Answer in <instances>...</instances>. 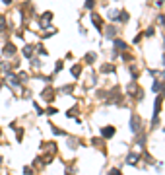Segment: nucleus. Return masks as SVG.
Listing matches in <instances>:
<instances>
[{"label": "nucleus", "instance_id": "20", "mask_svg": "<svg viewBox=\"0 0 165 175\" xmlns=\"http://www.w3.org/2000/svg\"><path fill=\"white\" fill-rule=\"evenodd\" d=\"M2 2H6V4H12V0H2Z\"/></svg>", "mask_w": 165, "mask_h": 175}, {"label": "nucleus", "instance_id": "16", "mask_svg": "<svg viewBox=\"0 0 165 175\" xmlns=\"http://www.w3.org/2000/svg\"><path fill=\"white\" fill-rule=\"evenodd\" d=\"M51 18H53V14H51V12L43 14V21H45V20H51ZM43 25H47V24H43Z\"/></svg>", "mask_w": 165, "mask_h": 175}, {"label": "nucleus", "instance_id": "7", "mask_svg": "<svg viewBox=\"0 0 165 175\" xmlns=\"http://www.w3.org/2000/svg\"><path fill=\"white\" fill-rule=\"evenodd\" d=\"M101 72H103V74H107V72H109V74H113V72H115V66H113V64H103V66H101Z\"/></svg>", "mask_w": 165, "mask_h": 175}, {"label": "nucleus", "instance_id": "4", "mask_svg": "<svg viewBox=\"0 0 165 175\" xmlns=\"http://www.w3.org/2000/svg\"><path fill=\"white\" fill-rule=\"evenodd\" d=\"M128 12H124V10H119V14H117V21H120V24H126L128 21Z\"/></svg>", "mask_w": 165, "mask_h": 175}, {"label": "nucleus", "instance_id": "19", "mask_svg": "<svg viewBox=\"0 0 165 175\" xmlns=\"http://www.w3.org/2000/svg\"><path fill=\"white\" fill-rule=\"evenodd\" d=\"M111 175H120V171H119V169H113V171H111Z\"/></svg>", "mask_w": 165, "mask_h": 175}, {"label": "nucleus", "instance_id": "11", "mask_svg": "<svg viewBox=\"0 0 165 175\" xmlns=\"http://www.w3.org/2000/svg\"><path fill=\"white\" fill-rule=\"evenodd\" d=\"M95 6V0H85V10H93Z\"/></svg>", "mask_w": 165, "mask_h": 175}, {"label": "nucleus", "instance_id": "6", "mask_svg": "<svg viewBox=\"0 0 165 175\" xmlns=\"http://www.w3.org/2000/svg\"><path fill=\"white\" fill-rule=\"evenodd\" d=\"M24 56L25 58H31L33 56V45H25L24 47Z\"/></svg>", "mask_w": 165, "mask_h": 175}, {"label": "nucleus", "instance_id": "13", "mask_svg": "<svg viewBox=\"0 0 165 175\" xmlns=\"http://www.w3.org/2000/svg\"><path fill=\"white\" fill-rule=\"evenodd\" d=\"M37 51H39V53H37V55H41V56H47V55H49V51H47L45 47H39Z\"/></svg>", "mask_w": 165, "mask_h": 175}, {"label": "nucleus", "instance_id": "2", "mask_svg": "<svg viewBox=\"0 0 165 175\" xmlns=\"http://www.w3.org/2000/svg\"><path fill=\"white\" fill-rule=\"evenodd\" d=\"M14 55H16V47H14L12 45V43H6V47H4V56H14Z\"/></svg>", "mask_w": 165, "mask_h": 175}, {"label": "nucleus", "instance_id": "9", "mask_svg": "<svg viewBox=\"0 0 165 175\" xmlns=\"http://www.w3.org/2000/svg\"><path fill=\"white\" fill-rule=\"evenodd\" d=\"M105 33H107V35H109V39H115V37H113V35H115V33H117V27H107V31H105Z\"/></svg>", "mask_w": 165, "mask_h": 175}, {"label": "nucleus", "instance_id": "18", "mask_svg": "<svg viewBox=\"0 0 165 175\" xmlns=\"http://www.w3.org/2000/svg\"><path fill=\"white\" fill-rule=\"evenodd\" d=\"M4 25H6V24H4V16H0V31L4 29Z\"/></svg>", "mask_w": 165, "mask_h": 175}, {"label": "nucleus", "instance_id": "14", "mask_svg": "<svg viewBox=\"0 0 165 175\" xmlns=\"http://www.w3.org/2000/svg\"><path fill=\"white\" fill-rule=\"evenodd\" d=\"M154 33H155V29H154V27H150V29H146V33H144V35H146V37H152Z\"/></svg>", "mask_w": 165, "mask_h": 175}, {"label": "nucleus", "instance_id": "1", "mask_svg": "<svg viewBox=\"0 0 165 175\" xmlns=\"http://www.w3.org/2000/svg\"><path fill=\"white\" fill-rule=\"evenodd\" d=\"M130 128H132V132H138V130H140V117L136 113L130 117Z\"/></svg>", "mask_w": 165, "mask_h": 175}, {"label": "nucleus", "instance_id": "3", "mask_svg": "<svg viewBox=\"0 0 165 175\" xmlns=\"http://www.w3.org/2000/svg\"><path fill=\"white\" fill-rule=\"evenodd\" d=\"M101 134H103L105 138L115 136V127H111V125H109V127H103V128H101Z\"/></svg>", "mask_w": 165, "mask_h": 175}, {"label": "nucleus", "instance_id": "5", "mask_svg": "<svg viewBox=\"0 0 165 175\" xmlns=\"http://www.w3.org/2000/svg\"><path fill=\"white\" fill-rule=\"evenodd\" d=\"M91 20H93V25H95V27L99 29V31H103V24H101V21H103V20H101V18H99V16H97V14H91Z\"/></svg>", "mask_w": 165, "mask_h": 175}, {"label": "nucleus", "instance_id": "17", "mask_svg": "<svg viewBox=\"0 0 165 175\" xmlns=\"http://www.w3.org/2000/svg\"><path fill=\"white\" fill-rule=\"evenodd\" d=\"M85 61H88V62H93V61H95V55H93V53H89L88 56H85Z\"/></svg>", "mask_w": 165, "mask_h": 175}, {"label": "nucleus", "instance_id": "12", "mask_svg": "<svg viewBox=\"0 0 165 175\" xmlns=\"http://www.w3.org/2000/svg\"><path fill=\"white\" fill-rule=\"evenodd\" d=\"M136 159H140V158L136 156V154H130V156H128V164H130V165H134V164H136Z\"/></svg>", "mask_w": 165, "mask_h": 175}, {"label": "nucleus", "instance_id": "10", "mask_svg": "<svg viewBox=\"0 0 165 175\" xmlns=\"http://www.w3.org/2000/svg\"><path fill=\"white\" fill-rule=\"evenodd\" d=\"M115 47H117V49H126V43L120 41V39H115Z\"/></svg>", "mask_w": 165, "mask_h": 175}, {"label": "nucleus", "instance_id": "15", "mask_svg": "<svg viewBox=\"0 0 165 175\" xmlns=\"http://www.w3.org/2000/svg\"><path fill=\"white\" fill-rule=\"evenodd\" d=\"M62 66H64V62H62V61H59V62H56V68H54V72H60V70H62Z\"/></svg>", "mask_w": 165, "mask_h": 175}, {"label": "nucleus", "instance_id": "8", "mask_svg": "<svg viewBox=\"0 0 165 175\" xmlns=\"http://www.w3.org/2000/svg\"><path fill=\"white\" fill-rule=\"evenodd\" d=\"M70 72H72V76H80L82 74V66H78V64H74V66H72V70H70Z\"/></svg>", "mask_w": 165, "mask_h": 175}]
</instances>
